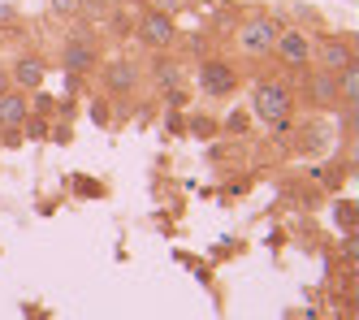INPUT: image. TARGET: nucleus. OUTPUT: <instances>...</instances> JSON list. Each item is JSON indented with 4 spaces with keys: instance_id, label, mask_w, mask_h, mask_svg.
Masks as SVG:
<instances>
[{
    "instance_id": "obj_9",
    "label": "nucleus",
    "mask_w": 359,
    "mask_h": 320,
    "mask_svg": "<svg viewBox=\"0 0 359 320\" xmlns=\"http://www.w3.org/2000/svg\"><path fill=\"white\" fill-rule=\"evenodd\" d=\"M27 117H31L27 91H18V87L0 91V130H22V121H27Z\"/></svg>"
},
{
    "instance_id": "obj_6",
    "label": "nucleus",
    "mask_w": 359,
    "mask_h": 320,
    "mask_svg": "<svg viewBox=\"0 0 359 320\" xmlns=\"http://www.w3.org/2000/svg\"><path fill=\"white\" fill-rule=\"evenodd\" d=\"M199 87H203V95H229L238 87V74L229 61L208 57V61H199Z\"/></svg>"
},
{
    "instance_id": "obj_5",
    "label": "nucleus",
    "mask_w": 359,
    "mask_h": 320,
    "mask_svg": "<svg viewBox=\"0 0 359 320\" xmlns=\"http://www.w3.org/2000/svg\"><path fill=\"white\" fill-rule=\"evenodd\" d=\"M135 35H139V44H147V48H173V44H177V26H173V18H169L165 9H147V13H139V22H135Z\"/></svg>"
},
{
    "instance_id": "obj_1",
    "label": "nucleus",
    "mask_w": 359,
    "mask_h": 320,
    "mask_svg": "<svg viewBox=\"0 0 359 320\" xmlns=\"http://www.w3.org/2000/svg\"><path fill=\"white\" fill-rule=\"evenodd\" d=\"M251 113L264 126H286L294 113V91L281 83V78H260L251 87Z\"/></svg>"
},
{
    "instance_id": "obj_11",
    "label": "nucleus",
    "mask_w": 359,
    "mask_h": 320,
    "mask_svg": "<svg viewBox=\"0 0 359 320\" xmlns=\"http://www.w3.org/2000/svg\"><path fill=\"white\" fill-rule=\"evenodd\" d=\"M104 87H109L113 95H130V91L139 87V69H135L130 61H113V65H104Z\"/></svg>"
},
{
    "instance_id": "obj_10",
    "label": "nucleus",
    "mask_w": 359,
    "mask_h": 320,
    "mask_svg": "<svg viewBox=\"0 0 359 320\" xmlns=\"http://www.w3.org/2000/svg\"><path fill=\"white\" fill-rule=\"evenodd\" d=\"M9 83H13L18 91H39V87H43V61H39V57H18V61L9 65Z\"/></svg>"
},
{
    "instance_id": "obj_3",
    "label": "nucleus",
    "mask_w": 359,
    "mask_h": 320,
    "mask_svg": "<svg viewBox=\"0 0 359 320\" xmlns=\"http://www.w3.org/2000/svg\"><path fill=\"white\" fill-rule=\"evenodd\" d=\"M277 31H281V26H277L273 18H260V13L247 18V22L238 26V52H247V57H269Z\"/></svg>"
},
{
    "instance_id": "obj_8",
    "label": "nucleus",
    "mask_w": 359,
    "mask_h": 320,
    "mask_svg": "<svg viewBox=\"0 0 359 320\" xmlns=\"http://www.w3.org/2000/svg\"><path fill=\"white\" fill-rule=\"evenodd\" d=\"M312 61H320V69H329V74H338V69L355 65V48H351L346 35H338V39H320V44H312Z\"/></svg>"
},
{
    "instance_id": "obj_13",
    "label": "nucleus",
    "mask_w": 359,
    "mask_h": 320,
    "mask_svg": "<svg viewBox=\"0 0 359 320\" xmlns=\"http://www.w3.org/2000/svg\"><path fill=\"white\" fill-rule=\"evenodd\" d=\"M79 5H83V0H48V9H53L57 18H74V13H79Z\"/></svg>"
},
{
    "instance_id": "obj_4",
    "label": "nucleus",
    "mask_w": 359,
    "mask_h": 320,
    "mask_svg": "<svg viewBox=\"0 0 359 320\" xmlns=\"http://www.w3.org/2000/svg\"><path fill=\"white\" fill-rule=\"evenodd\" d=\"M303 100H307V109H316V113H329V109H338V74H329V69H316V74H307L303 69Z\"/></svg>"
},
{
    "instance_id": "obj_2",
    "label": "nucleus",
    "mask_w": 359,
    "mask_h": 320,
    "mask_svg": "<svg viewBox=\"0 0 359 320\" xmlns=\"http://www.w3.org/2000/svg\"><path fill=\"white\" fill-rule=\"evenodd\" d=\"M273 57H277V65L286 74H303L307 65H312V39H307L303 31H277Z\"/></svg>"
},
{
    "instance_id": "obj_12",
    "label": "nucleus",
    "mask_w": 359,
    "mask_h": 320,
    "mask_svg": "<svg viewBox=\"0 0 359 320\" xmlns=\"http://www.w3.org/2000/svg\"><path fill=\"white\" fill-rule=\"evenodd\" d=\"M151 74H156V83H161L165 91H173V83L182 78V74H177V65H169V61H156V69H151Z\"/></svg>"
},
{
    "instance_id": "obj_14",
    "label": "nucleus",
    "mask_w": 359,
    "mask_h": 320,
    "mask_svg": "<svg viewBox=\"0 0 359 320\" xmlns=\"http://www.w3.org/2000/svg\"><path fill=\"white\" fill-rule=\"evenodd\" d=\"M13 83H9V65H0V91H9Z\"/></svg>"
},
{
    "instance_id": "obj_7",
    "label": "nucleus",
    "mask_w": 359,
    "mask_h": 320,
    "mask_svg": "<svg viewBox=\"0 0 359 320\" xmlns=\"http://www.w3.org/2000/svg\"><path fill=\"white\" fill-rule=\"evenodd\" d=\"M61 65H65V74L83 78V74H91V69L100 65V52H95V44H91V39L74 35V39H65V48H61Z\"/></svg>"
}]
</instances>
